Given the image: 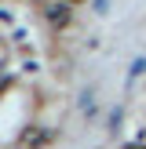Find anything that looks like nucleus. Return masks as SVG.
Returning a JSON list of instances; mask_svg holds the SVG:
<instances>
[{
    "mask_svg": "<svg viewBox=\"0 0 146 149\" xmlns=\"http://www.w3.org/2000/svg\"><path fill=\"white\" fill-rule=\"evenodd\" d=\"M121 149H146V142H128V146H121Z\"/></svg>",
    "mask_w": 146,
    "mask_h": 149,
    "instance_id": "nucleus-3",
    "label": "nucleus"
},
{
    "mask_svg": "<svg viewBox=\"0 0 146 149\" xmlns=\"http://www.w3.org/2000/svg\"><path fill=\"white\" fill-rule=\"evenodd\" d=\"M69 4H80V0H69Z\"/></svg>",
    "mask_w": 146,
    "mask_h": 149,
    "instance_id": "nucleus-5",
    "label": "nucleus"
},
{
    "mask_svg": "<svg viewBox=\"0 0 146 149\" xmlns=\"http://www.w3.org/2000/svg\"><path fill=\"white\" fill-rule=\"evenodd\" d=\"M36 4H44V0H36Z\"/></svg>",
    "mask_w": 146,
    "mask_h": 149,
    "instance_id": "nucleus-6",
    "label": "nucleus"
},
{
    "mask_svg": "<svg viewBox=\"0 0 146 149\" xmlns=\"http://www.w3.org/2000/svg\"><path fill=\"white\" fill-rule=\"evenodd\" d=\"M40 138H48L44 131H26V138H22V146H44Z\"/></svg>",
    "mask_w": 146,
    "mask_h": 149,
    "instance_id": "nucleus-2",
    "label": "nucleus"
},
{
    "mask_svg": "<svg viewBox=\"0 0 146 149\" xmlns=\"http://www.w3.org/2000/svg\"><path fill=\"white\" fill-rule=\"evenodd\" d=\"M48 22L58 26V29L69 26V7H66V4H51V7H48Z\"/></svg>",
    "mask_w": 146,
    "mask_h": 149,
    "instance_id": "nucleus-1",
    "label": "nucleus"
},
{
    "mask_svg": "<svg viewBox=\"0 0 146 149\" xmlns=\"http://www.w3.org/2000/svg\"><path fill=\"white\" fill-rule=\"evenodd\" d=\"M4 58H7V55H4V44H0V65H4Z\"/></svg>",
    "mask_w": 146,
    "mask_h": 149,
    "instance_id": "nucleus-4",
    "label": "nucleus"
}]
</instances>
